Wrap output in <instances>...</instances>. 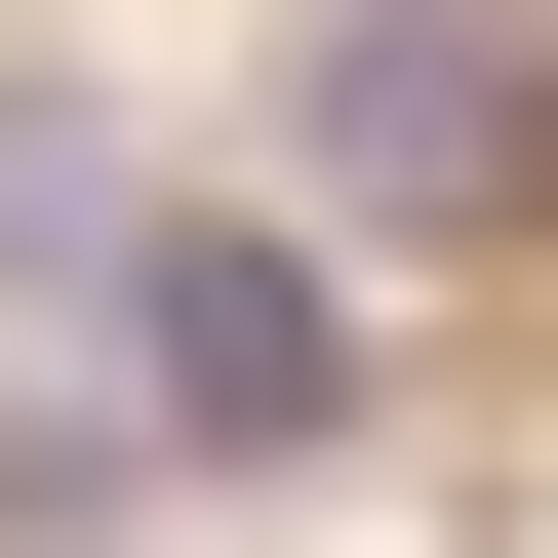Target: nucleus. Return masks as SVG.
Here are the masks:
<instances>
[{"instance_id":"f257e3e1","label":"nucleus","mask_w":558,"mask_h":558,"mask_svg":"<svg viewBox=\"0 0 558 558\" xmlns=\"http://www.w3.org/2000/svg\"><path fill=\"white\" fill-rule=\"evenodd\" d=\"M279 160L399 199V240H478V199H558V40L519 0H319V40H279Z\"/></svg>"},{"instance_id":"f03ea898","label":"nucleus","mask_w":558,"mask_h":558,"mask_svg":"<svg viewBox=\"0 0 558 558\" xmlns=\"http://www.w3.org/2000/svg\"><path fill=\"white\" fill-rule=\"evenodd\" d=\"M81 399H120V439H319V399H360V279H319V240H199V199H160Z\"/></svg>"},{"instance_id":"7ed1b4c3","label":"nucleus","mask_w":558,"mask_h":558,"mask_svg":"<svg viewBox=\"0 0 558 558\" xmlns=\"http://www.w3.org/2000/svg\"><path fill=\"white\" fill-rule=\"evenodd\" d=\"M120 240H160V160H120L81 81H0V360H81V319H120Z\"/></svg>"},{"instance_id":"20e7f679","label":"nucleus","mask_w":558,"mask_h":558,"mask_svg":"<svg viewBox=\"0 0 558 558\" xmlns=\"http://www.w3.org/2000/svg\"><path fill=\"white\" fill-rule=\"evenodd\" d=\"M120 478H160V439H120V399H81V360H0V558H81V519H120Z\"/></svg>"}]
</instances>
